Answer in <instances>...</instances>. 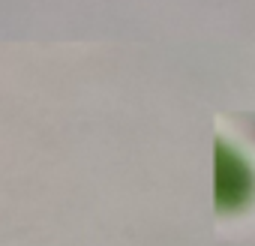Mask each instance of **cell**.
<instances>
[{
  "label": "cell",
  "instance_id": "1",
  "mask_svg": "<svg viewBox=\"0 0 255 246\" xmlns=\"http://www.w3.org/2000/svg\"><path fill=\"white\" fill-rule=\"evenodd\" d=\"M255 192V174L249 168V162L228 147L225 141H216V153H213V198L216 207L222 213H234L240 207L249 204Z\"/></svg>",
  "mask_w": 255,
  "mask_h": 246
}]
</instances>
